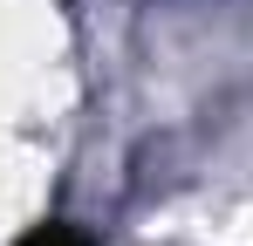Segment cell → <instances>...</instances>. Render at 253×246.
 <instances>
[{"instance_id": "obj_1", "label": "cell", "mask_w": 253, "mask_h": 246, "mask_svg": "<svg viewBox=\"0 0 253 246\" xmlns=\"http://www.w3.org/2000/svg\"><path fill=\"white\" fill-rule=\"evenodd\" d=\"M14 246H89L83 226H62V219H42V226H28Z\"/></svg>"}]
</instances>
